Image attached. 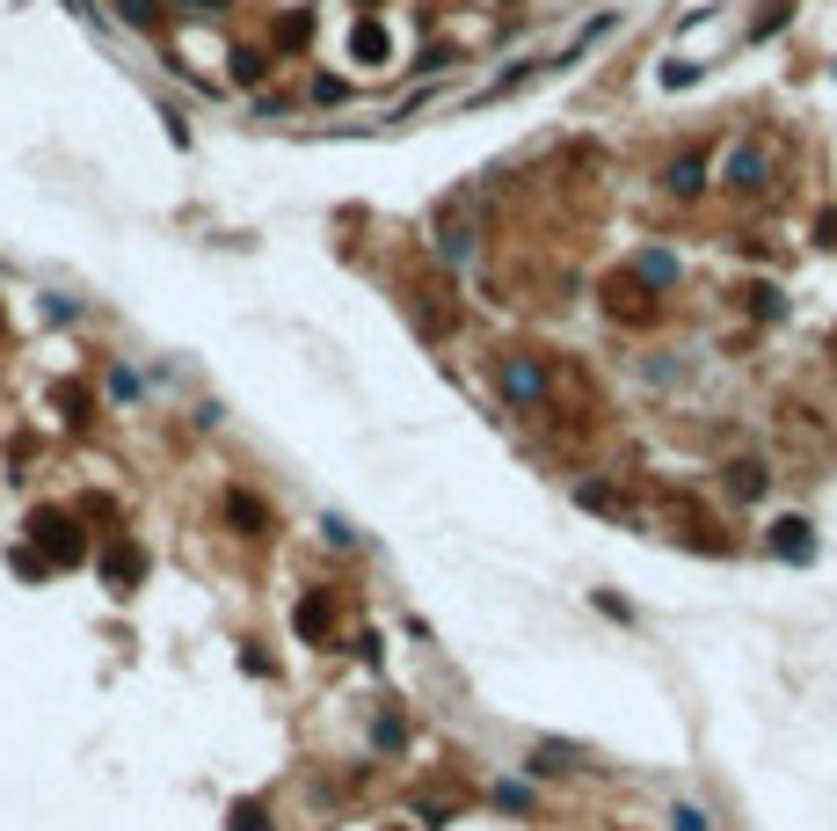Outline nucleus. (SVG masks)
I'll return each mask as SVG.
<instances>
[{
    "instance_id": "f257e3e1",
    "label": "nucleus",
    "mask_w": 837,
    "mask_h": 831,
    "mask_svg": "<svg viewBox=\"0 0 837 831\" xmlns=\"http://www.w3.org/2000/svg\"><path fill=\"white\" fill-rule=\"evenodd\" d=\"M23 547L45 569H80V562H88V533H80V518L59 511V504H37V511H29V539H23Z\"/></svg>"
},
{
    "instance_id": "f03ea898",
    "label": "nucleus",
    "mask_w": 837,
    "mask_h": 831,
    "mask_svg": "<svg viewBox=\"0 0 837 831\" xmlns=\"http://www.w3.org/2000/svg\"><path fill=\"white\" fill-rule=\"evenodd\" d=\"M604 314H612V321H641V328H648L663 307H655V293H648L634 270H620V277H604Z\"/></svg>"
},
{
    "instance_id": "7ed1b4c3",
    "label": "nucleus",
    "mask_w": 837,
    "mask_h": 831,
    "mask_svg": "<svg viewBox=\"0 0 837 831\" xmlns=\"http://www.w3.org/2000/svg\"><path fill=\"white\" fill-rule=\"evenodd\" d=\"M496 387L517 401V409H539L547 401V365H532V358H502L496 365Z\"/></svg>"
},
{
    "instance_id": "20e7f679",
    "label": "nucleus",
    "mask_w": 837,
    "mask_h": 831,
    "mask_svg": "<svg viewBox=\"0 0 837 831\" xmlns=\"http://www.w3.org/2000/svg\"><path fill=\"white\" fill-rule=\"evenodd\" d=\"M721 183H728V190H765V183H772V153L765 147H736L728 161H721Z\"/></svg>"
},
{
    "instance_id": "39448f33",
    "label": "nucleus",
    "mask_w": 837,
    "mask_h": 831,
    "mask_svg": "<svg viewBox=\"0 0 837 831\" xmlns=\"http://www.w3.org/2000/svg\"><path fill=\"white\" fill-rule=\"evenodd\" d=\"M102 576H110V591H132L146 576V547L139 539H110L102 547Z\"/></svg>"
},
{
    "instance_id": "423d86ee",
    "label": "nucleus",
    "mask_w": 837,
    "mask_h": 831,
    "mask_svg": "<svg viewBox=\"0 0 837 831\" xmlns=\"http://www.w3.org/2000/svg\"><path fill=\"white\" fill-rule=\"evenodd\" d=\"M772 555H779V562H815L809 518H779V525H772Z\"/></svg>"
},
{
    "instance_id": "0eeeda50",
    "label": "nucleus",
    "mask_w": 837,
    "mask_h": 831,
    "mask_svg": "<svg viewBox=\"0 0 837 831\" xmlns=\"http://www.w3.org/2000/svg\"><path fill=\"white\" fill-rule=\"evenodd\" d=\"M291 628L307 642H328V628H335V606H328V591H307L299 598V612H291Z\"/></svg>"
},
{
    "instance_id": "6e6552de",
    "label": "nucleus",
    "mask_w": 837,
    "mask_h": 831,
    "mask_svg": "<svg viewBox=\"0 0 837 831\" xmlns=\"http://www.w3.org/2000/svg\"><path fill=\"white\" fill-rule=\"evenodd\" d=\"M721 489L736 496V504L765 496V467H758V460H728V467H721Z\"/></svg>"
},
{
    "instance_id": "1a4fd4ad",
    "label": "nucleus",
    "mask_w": 837,
    "mask_h": 831,
    "mask_svg": "<svg viewBox=\"0 0 837 831\" xmlns=\"http://www.w3.org/2000/svg\"><path fill=\"white\" fill-rule=\"evenodd\" d=\"M350 59H358V66H379V59H393V37H386L379 23H358L350 29Z\"/></svg>"
},
{
    "instance_id": "9d476101",
    "label": "nucleus",
    "mask_w": 837,
    "mask_h": 831,
    "mask_svg": "<svg viewBox=\"0 0 837 831\" xmlns=\"http://www.w3.org/2000/svg\"><path fill=\"white\" fill-rule=\"evenodd\" d=\"M226 518H234V525H240L248 539H263V533H270V511H263V504H255L248 489H234V496H226Z\"/></svg>"
},
{
    "instance_id": "9b49d317",
    "label": "nucleus",
    "mask_w": 837,
    "mask_h": 831,
    "mask_svg": "<svg viewBox=\"0 0 837 831\" xmlns=\"http://www.w3.org/2000/svg\"><path fill=\"white\" fill-rule=\"evenodd\" d=\"M226 831H277V824H270V803H263V795H240V803L226 809Z\"/></svg>"
},
{
    "instance_id": "f8f14e48",
    "label": "nucleus",
    "mask_w": 837,
    "mask_h": 831,
    "mask_svg": "<svg viewBox=\"0 0 837 831\" xmlns=\"http://www.w3.org/2000/svg\"><path fill=\"white\" fill-rule=\"evenodd\" d=\"M575 758H583L575 744H539V752H532V773H569Z\"/></svg>"
},
{
    "instance_id": "ddd939ff",
    "label": "nucleus",
    "mask_w": 837,
    "mask_h": 831,
    "mask_svg": "<svg viewBox=\"0 0 837 831\" xmlns=\"http://www.w3.org/2000/svg\"><path fill=\"white\" fill-rule=\"evenodd\" d=\"M641 285H648V293H663V285H677V263H670L663 248H655V256H641Z\"/></svg>"
},
{
    "instance_id": "4468645a",
    "label": "nucleus",
    "mask_w": 837,
    "mask_h": 831,
    "mask_svg": "<svg viewBox=\"0 0 837 831\" xmlns=\"http://www.w3.org/2000/svg\"><path fill=\"white\" fill-rule=\"evenodd\" d=\"M51 409H59L73 431H80V423H88V387H59V394H51Z\"/></svg>"
},
{
    "instance_id": "2eb2a0df",
    "label": "nucleus",
    "mask_w": 837,
    "mask_h": 831,
    "mask_svg": "<svg viewBox=\"0 0 837 831\" xmlns=\"http://www.w3.org/2000/svg\"><path fill=\"white\" fill-rule=\"evenodd\" d=\"M663 183H670L677 197H692V190H699V161H692V153H685V161H670V169H663Z\"/></svg>"
},
{
    "instance_id": "dca6fc26",
    "label": "nucleus",
    "mask_w": 837,
    "mask_h": 831,
    "mask_svg": "<svg viewBox=\"0 0 837 831\" xmlns=\"http://www.w3.org/2000/svg\"><path fill=\"white\" fill-rule=\"evenodd\" d=\"M132 29H161V0H117Z\"/></svg>"
},
{
    "instance_id": "f3484780",
    "label": "nucleus",
    "mask_w": 837,
    "mask_h": 831,
    "mask_svg": "<svg viewBox=\"0 0 837 831\" xmlns=\"http://www.w3.org/2000/svg\"><path fill=\"white\" fill-rule=\"evenodd\" d=\"M307 37H313V15H285V23H277V45H307Z\"/></svg>"
},
{
    "instance_id": "a211bd4d",
    "label": "nucleus",
    "mask_w": 837,
    "mask_h": 831,
    "mask_svg": "<svg viewBox=\"0 0 837 831\" xmlns=\"http://www.w3.org/2000/svg\"><path fill=\"white\" fill-rule=\"evenodd\" d=\"M263 66H270L263 51H234V80H263Z\"/></svg>"
},
{
    "instance_id": "6ab92c4d",
    "label": "nucleus",
    "mask_w": 837,
    "mask_h": 831,
    "mask_svg": "<svg viewBox=\"0 0 837 831\" xmlns=\"http://www.w3.org/2000/svg\"><path fill=\"white\" fill-rule=\"evenodd\" d=\"M401 715H379V722H372V744H386V752H393V744H401Z\"/></svg>"
},
{
    "instance_id": "aec40b11",
    "label": "nucleus",
    "mask_w": 837,
    "mask_h": 831,
    "mask_svg": "<svg viewBox=\"0 0 837 831\" xmlns=\"http://www.w3.org/2000/svg\"><path fill=\"white\" fill-rule=\"evenodd\" d=\"M670 824H677V831H714V824H707V809H692V803L670 809Z\"/></svg>"
},
{
    "instance_id": "412c9836",
    "label": "nucleus",
    "mask_w": 837,
    "mask_h": 831,
    "mask_svg": "<svg viewBox=\"0 0 837 831\" xmlns=\"http://www.w3.org/2000/svg\"><path fill=\"white\" fill-rule=\"evenodd\" d=\"M496 803H502V809H517V817H525V809H532V787H517V781H502V787H496Z\"/></svg>"
},
{
    "instance_id": "4be33fe9",
    "label": "nucleus",
    "mask_w": 837,
    "mask_h": 831,
    "mask_svg": "<svg viewBox=\"0 0 837 831\" xmlns=\"http://www.w3.org/2000/svg\"><path fill=\"white\" fill-rule=\"evenodd\" d=\"M183 15H218V0H175Z\"/></svg>"
},
{
    "instance_id": "5701e85b",
    "label": "nucleus",
    "mask_w": 837,
    "mask_h": 831,
    "mask_svg": "<svg viewBox=\"0 0 837 831\" xmlns=\"http://www.w3.org/2000/svg\"><path fill=\"white\" fill-rule=\"evenodd\" d=\"M830 350H837V336H830Z\"/></svg>"
},
{
    "instance_id": "b1692460",
    "label": "nucleus",
    "mask_w": 837,
    "mask_h": 831,
    "mask_svg": "<svg viewBox=\"0 0 837 831\" xmlns=\"http://www.w3.org/2000/svg\"><path fill=\"white\" fill-rule=\"evenodd\" d=\"M393 831H401V824H393Z\"/></svg>"
}]
</instances>
